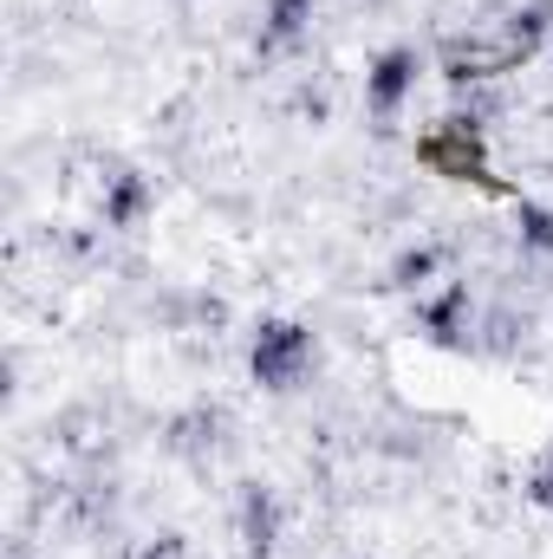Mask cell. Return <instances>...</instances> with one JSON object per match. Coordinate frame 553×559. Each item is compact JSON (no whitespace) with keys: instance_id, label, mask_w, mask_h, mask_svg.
I'll list each match as a JSON object with an SVG mask.
<instances>
[{"instance_id":"6da1fadb","label":"cell","mask_w":553,"mask_h":559,"mask_svg":"<svg viewBox=\"0 0 553 559\" xmlns=\"http://www.w3.org/2000/svg\"><path fill=\"white\" fill-rule=\"evenodd\" d=\"M306 365H313V332H299V325H261L255 332V378L268 391H293Z\"/></svg>"},{"instance_id":"7a4b0ae2","label":"cell","mask_w":553,"mask_h":559,"mask_svg":"<svg viewBox=\"0 0 553 559\" xmlns=\"http://www.w3.org/2000/svg\"><path fill=\"white\" fill-rule=\"evenodd\" d=\"M416 72H423V66H416L411 46L385 52V59H378V66L365 72V105H372L378 118H391V111H398V105H404V98L416 92Z\"/></svg>"},{"instance_id":"3957f363","label":"cell","mask_w":553,"mask_h":559,"mask_svg":"<svg viewBox=\"0 0 553 559\" xmlns=\"http://www.w3.org/2000/svg\"><path fill=\"white\" fill-rule=\"evenodd\" d=\"M242 527H248V547H255V554H268V547H274V501H268L261 488H248V508H242Z\"/></svg>"},{"instance_id":"277c9868","label":"cell","mask_w":553,"mask_h":559,"mask_svg":"<svg viewBox=\"0 0 553 559\" xmlns=\"http://www.w3.org/2000/svg\"><path fill=\"white\" fill-rule=\"evenodd\" d=\"M521 241L534 254H553V209H521Z\"/></svg>"},{"instance_id":"5b68a950","label":"cell","mask_w":553,"mask_h":559,"mask_svg":"<svg viewBox=\"0 0 553 559\" xmlns=\"http://www.w3.org/2000/svg\"><path fill=\"white\" fill-rule=\"evenodd\" d=\"M430 267H436V254H430V248H411V254H398V267H391V274H398V286H423Z\"/></svg>"},{"instance_id":"8992f818","label":"cell","mask_w":553,"mask_h":559,"mask_svg":"<svg viewBox=\"0 0 553 559\" xmlns=\"http://www.w3.org/2000/svg\"><path fill=\"white\" fill-rule=\"evenodd\" d=\"M534 501H548L553 508V449H548V462L534 468Z\"/></svg>"}]
</instances>
